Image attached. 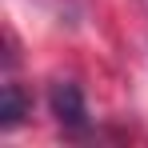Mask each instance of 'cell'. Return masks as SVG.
<instances>
[{"label": "cell", "instance_id": "1", "mask_svg": "<svg viewBox=\"0 0 148 148\" xmlns=\"http://www.w3.org/2000/svg\"><path fill=\"white\" fill-rule=\"evenodd\" d=\"M48 104H52V116L64 124V128H72V132H84V128H88V104H84L80 84L56 80L48 88Z\"/></svg>", "mask_w": 148, "mask_h": 148}, {"label": "cell", "instance_id": "2", "mask_svg": "<svg viewBox=\"0 0 148 148\" xmlns=\"http://www.w3.org/2000/svg\"><path fill=\"white\" fill-rule=\"evenodd\" d=\"M28 112V100L20 92V84H4V96H0V128H16Z\"/></svg>", "mask_w": 148, "mask_h": 148}]
</instances>
